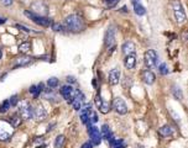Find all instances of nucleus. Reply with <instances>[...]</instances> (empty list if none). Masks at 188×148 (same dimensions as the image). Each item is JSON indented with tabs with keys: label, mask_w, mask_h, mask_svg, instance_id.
Wrapping results in <instances>:
<instances>
[{
	"label": "nucleus",
	"mask_w": 188,
	"mask_h": 148,
	"mask_svg": "<svg viewBox=\"0 0 188 148\" xmlns=\"http://www.w3.org/2000/svg\"><path fill=\"white\" fill-rule=\"evenodd\" d=\"M1 2L5 5V6H10L12 4V0H1Z\"/></svg>",
	"instance_id": "36"
},
{
	"label": "nucleus",
	"mask_w": 188,
	"mask_h": 148,
	"mask_svg": "<svg viewBox=\"0 0 188 148\" xmlns=\"http://www.w3.org/2000/svg\"><path fill=\"white\" fill-rule=\"evenodd\" d=\"M110 145H111V148H125V143L123 140H113Z\"/></svg>",
	"instance_id": "25"
},
{
	"label": "nucleus",
	"mask_w": 188,
	"mask_h": 148,
	"mask_svg": "<svg viewBox=\"0 0 188 148\" xmlns=\"http://www.w3.org/2000/svg\"><path fill=\"white\" fill-rule=\"evenodd\" d=\"M30 49H31V43L29 41H26V42H24L19 46V52L22 53V54H26L27 52H30Z\"/></svg>",
	"instance_id": "21"
},
{
	"label": "nucleus",
	"mask_w": 188,
	"mask_h": 148,
	"mask_svg": "<svg viewBox=\"0 0 188 148\" xmlns=\"http://www.w3.org/2000/svg\"><path fill=\"white\" fill-rule=\"evenodd\" d=\"M137 148H144V147H142V146H139V147H137Z\"/></svg>",
	"instance_id": "40"
},
{
	"label": "nucleus",
	"mask_w": 188,
	"mask_h": 148,
	"mask_svg": "<svg viewBox=\"0 0 188 148\" xmlns=\"http://www.w3.org/2000/svg\"><path fill=\"white\" fill-rule=\"evenodd\" d=\"M101 101H103V98H101V96L98 94V95L95 96V105H96V108H99V106H100Z\"/></svg>",
	"instance_id": "33"
},
{
	"label": "nucleus",
	"mask_w": 188,
	"mask_h": 148,
	"mask_svg": "<svg viewBox=\"0 0 188 148\" xmlns=\"http://www.w3.org/2000/svg\"><path fill=\"white\" fill-rule=\"evenodd\" d=\"M100 133H101V138H105V140H106L109 143H110V142L114 140L113 133H111V131H110V129H109V126H108V125H103Z\"/></svg>",
	"instance_id": "16"
},
{
	"label": "nucleus",
	"mask_w": 188,
	"mask_h": 148,
	"mask_svg": "<svg viewBox=\"0 0 188 148\" xmlns=\"http://www.w3.org/2000/svg\"><path fill=\"white\" fill-rule=\"evenodd\" d=\"M16 27H17L19 30H22L24 32H27V33H31V32H36V31H34L32 28H29V27H26V26H24V25H20V23H16Z\"/></svg>",
	"instance_id": "29"
},
{
	"label": "nucleus",
	"mask_w": 188,
	"mask_h": 148,
	"mask_svg": "<svg viewBox=\"0 0 188 148\" xmlns=\"http://www.w3.org/2000/svg\"><path fill=\"white\" fill-rule=\"evenodd\" d=\"M172 127L171 126H168V125H165V126H162L160 130H159V133H160V136H162V137H168V136H171L172 135Z\"/></svg>",
	"instance_id": "19"
},
{
	"label": "nucleus",
	"mask_w": 188,
	"mask_h": 148,
	"mask_svg": "<svg viewBox=\"0 0 188 148\" xmlns=\"http://www.w3.org/2000/svg\"><path fill=\"white\" fill-rule=\"evenodd\" d=\"M88 135L91 137V143L93 146H99L101 142V133L99 129L94 125H88Z\"/></svg>",
	"instance_id": "7"
},
{
	"label": "nucleus",
	"mask_w": 188,
	"mask_h": 148,
	"mask_svg": "<svg viewBox=\"0 0 188 148\" xmlns=\"http://www.w3.org/2000/svg\"><path fill=\"white\" fill-rule=\"evenodd\" d=\"M73 93H74V89H73L71 85H65V87H62V89H61V95H62L67 101L73 96Z\"/></svg>",
	"instance_id": "15"
},
{
	"label": "nucleus",
	"mask_w": 188,
	"mask_h": 148,
	"mask_svg": "<svg viewBox=\"0 0 188 148\" xmlns=\"http://www.w3.org/2000/svg\"><path fill=\"white\" fill-rule=\"evenodd\" d=\"M45 89H43V84L42 83H40L38 85H32L31 88H30V93L31 94H34V98L36 99L38 95H40V93H42Z\"/></svg>",
	"instance_id": "18"
},
{
	"label": "nucleus",
	"mask_w": 188,
	"mask_h": 148,
	"mask_svg": "<svg viewBox=\"0 0 188 148\" xmlns=\"http://www.w3.org/2000/svg\"><path fill=\"white\" fill-rule=\"evenodd\" d=\"M135 49H136V47H135V43L132 41H126L123 44V47H121V51H123V53L125 56H128V54H135Z\"/></svg>",
	"instance_id": "12"
},
{
	"label": "nucleus",
	"mask_w": 188,
	"mask_h": 148,
	"mask_svg": "<svg viewBox=\"0 0 188 148\" xmlns=\"http://www.w3.org/2000/svg\"><path fill=\"white\" fill-rule=\"evenodd\" d=\"M114 40H115V30L113 27L108 28V31L105 32V37H104V43H105V47H110L113 43H114Z\"/></svg>",
	"instance_id": "11"
},
{
	"label": "nucleus",
	"mask_w": 188,
	"mask_h": 148,
	"mask_svg": "<svg viewBox=\"0 0 188 148\" xmlns=\"http://www.w3.org/2000/svg\"><path fill=\"white\" fill-rule=\"evenodd\" d=\"M110 108H111L110 103L103 99V101H101V104H100V106H99L98 109H99V111H100L101 114H108V112L110 111Z\"/></svg>",
	"instance_id": "20"
},
{
	"label": "nucleus",
	"mask_w": 188,
	"mask_h": 148,
	"mask_svg": "<svg viewBox=\"0 0 188 148\" xmlns=\"http://www.w3.org/2000/svg\"><path fill=\"white\" fill-rule=\"evenodd\" d=\"M157 61H159V56H157V53H156L155 49H149V51L145 52V54H144V62H145V66L149 69H151L155 66H157Z\"/></svg>",
	"instance_id": "6"
},
{
	"label": "nucleus",
	"mask_w": 188,
	"mask_h": 148,
	"mask_svg": "<svg viewBox=\"0 0 188 148\" xmlns=\"http://www.w3.org/2000/svg\"><path fill=\"white\" fill-rule=\"evenodd\" d=\"M172 7H173V14H175L176 21L178 23H185L186 22V12L183 10V6H182L181 1L180 0H173Z\"/></svg>",
	"instance_id": "3"
},
{
	"label": "nucleus",
	"mask_w": 188,
	"mask_h": 148,
	"mask_svg": "<svg viewBox=\"0 0 188 148\" xmlns=\"http://www.w3.org/2000/svg\"><path fill=\"white\" fill-rule=\"evenodd\" d=\"M47 116V112L46 110L43 109L42 105H38L36 109H34V117L37 120V121H43Z\"/></svg>",
	"instance_id": "13"
},
{
	"label": "nucleus",
	"mask_w": 188,
	"mask_h": 148,
	"mask_svg": "<svg viewBox=\"0 0 188 148\" xmlns=\"http://www.w3.org/2000/svg\"><path fill=\"white\" fill-rule=\"evenodd\" d=\"M67 82H68V83H72V84H74L77 80H76V78H74V77H69V75H68V77H67Z\"/></svg>",
	"instance_id": "35"
},
{
	"label": "nucleus",
	"mask_w": 188,
	"mask_h": 148,
	"mask_svg": "<svg viewBox=\"0 0 188 148\" xmlns=\"http://www.w3.org/2000/svg\"><path fill=\"white\" fill-rule=\"evenodd\" d=\"M159 69H160V73H161L162 75L168 74V69H167V66H166L165 63H161V64H160V67H159Z\"/></svg>",
	"instance_id": "31"
},
{
	"label": "nucleus",
	"mask_w": 188,
	"mask_h": 148,
	"mask_svg": "<svg viewBox=\"0 0 188 148\" xmlns=\"http://www.w3.org/2000/svg\"><path fill=\"white\" fill-rule=\"evenodd\" d=\"M103 1H104V4L106 5V7H109V9H110V7H114V6L119 2V0H103Z\"/></svg>",
	"instance_id": "30"
},
{
	"label": "nucleus",
	"mask_w": 188,
	"mask_h": 148,
	"mask_svg": "<svg viewBox=\"0 0 188 148\" xmlns=\"http://www.w3.org/2000/svg\"><path fill=\"white\" fill-rule=\"evenodd\" d=\"M53 126H56V124H51V125H48V127H47V132H50L51 130H53V129H52Z\"/></svg>",
	"instance_id": "38"
},
{
	"label": "nucleus",
	"mask_w": 188,
	"mask_h": 148,
	"mask_svg": "<svg viewBox=\"0 0 188 148\" xmlns=\"http://www.w3.org/2000/svg\"><path fill=\"white\" fill-rule=\"evenodd\" d=\"M120 75H121V73H120V70L118 69V68H114V69H111L110 72H109V84L110 85H116V84H119V82H120Z\"/></svg>",
	"instance_id": "10"
},
{
	"label": "nucleus",
	"mask_w": 188,
	"mask_h": 148,
	"mask_svg": "<svg viewBox=\"0 0 188 148\" xmlns=\"http://www.w3.org/2000/svg\"><path fill=\"white\" fill-rule=\"evenodd\" d=\"M65 136H62V135H60V136H57L56 137V141H55V148H61L63 145H65Z\"/></svg>",
	"instance_id": "26"
},
{
	"label": "nucleus",
	"mask_w": 188,
	"mask_h": 148,
	"mask_svg": "<svg viewBox=\"0 0 188 148\" xmlns=\"http://www.w3.org/2000/svg\"><path fill=\"white\" fill-rule=\"evenodd\" d=\"M132 5H134V11H135V14H136V15L142 16V15H145V14H146L145 7H144V6H142L137 0H132Z\"/></svg>",
	"instance_id": "17"
},
{
	"label": "nucleus",
	"mask_w": 188,
	"mask_h": 148,
	"mask_svg": "<svg viewBox=\"0 0 188 148\" xmlns=\"http://www.w3.org/2000/svg\"><path fill=\"white\" fill-rule=\"evenodd\" d=\"M65 26L68 31L71 32H81L84 30V20L81 15L78 14H72L66 17L65 20Z\"/></svg>",
	"instance_id": "1"
},
{
	"label": "nucleus",
	"mask_w": 188,
	"mask_h": 148,
	"mask_svg": "<svg viewBox=\"0 0 188 148\" xmlns=\"http://www.w3.org/2000/svg\"><path fill=\"white\" fill-rule=\"evenodd\" d=\"M10 125L12 126V127H17L20 124H21V117H20V115L19 114H15V115H12L11 117H10Z\"/></svg>",
	"instance_id": "23"
},
{
	"label": "nucleus",
	"mask_w": 188,
	"mask_h": 148,
	"mask_svg": "<svg viewBox=\"0 0 188 148\" xmlns=\"http://www.w3.org/2000/svg\"><path fill=\"white\" fill-rule=\"evenodd\" d=\"M31 61H32V58H31V57H26V56H25V57L19 58V59L16 61V64H15V66H16V67H19V66H20V67H22V66H27L29 63H31Z\"/></svg>",
	"instance_id": "22"
},
{
	"label": "nucleus",
	"mask_w": 188,
	"mask_h": 148,
	"mask_svg": "<svg viewBox=\"0 0 188 148\" xmlns=\"http://www.w3.org/2000/svg\"><path fill=\"white\" fill-rule=\"evenodd\" d=\"M51 25H52L53 31H56V32H62L63 31V26L62 25H60V23H51Z\"/></svg>",
	"instance_id": "32"
},
{
	"label": "nucleus",
	"mask_w": 188,
	"mask_h": 148,
	"mask_svg": "<svg viewBox=\"0 0 188 148\" xmlns=\"http://www.w3.org/2000/svg\"><path fill=\"white\" fill-rule=\"evenodd\" d=\"M82 148H93V145L91 142H86V143H83Z\"/></svg>",
	"instance_id": "37"
},
{
	"label": "nucleus",
	"mask_w": 188,
	"mask_h": 148,
	"mask_svg": "<svg viewBox=\"0 0 188 148\" xmlns=\"http://www.w3.org/2000/svg\"><path fill=\"white\" fill-rule=\"evenodd\" d=\"M124 66L126 69H134L136 66V56L135 54H128L124 59Z\"/></svg>",
	"instance_id": "14"
},
{
	"label": "nucleus",
	"mask_w": 188,
	"mask_h": 148,
	"mask_svg": "<svg viewBox=\"0 0 188 148\" xmlns=\"http://www.w3.org/2000/svg\"><path fill=\"white\" fill-rule=\"evenodd\" d=\"M19 115L24 120H30L34 117V109L27 101H21L19 105Z\"/></svg>",
	"instance_id": "4"
},
{
	"label": "nucleus",
	"mask_w": 188,
	"mask_h": 148,
	"mask_svg": "<svg viewBox=\"0 0 188 148\" xmlns=\"http://www.w3.org/2000/svg\"><path fill=\"white\" fill-rule=\"evenodd\" d=\"M141 78H142V82H144L145 84H147V85H152V84L155 83V80H156V75H155V74L152 73V70H150V69L142 70Z\"/></svg>",
	"instance_id": "9"
},
{
	"label": "nucleus",
	"mask_w": 188,
	"mask_h": 148,
	"mask_svg": "<svg viewBox=\"0 0 188 148\" xmlns=\"http://www.w3.org/2000/svg\"><path fill=\"white\" fill-rule=\"evenodd\" d=\"M10 106H11V105H10V103H9V99H7V100H4L2 104L0 105V112H2V114L6 112V111L10 109Z\"/></svg>",
	"instance_id": "28"
},
{
	"label": "nucleus",
	"mask_w": 188,
	"mask_h": 148,
	"mask_svg": "<svg viewBox=\"0 0 188 148\" xmlns=\"http://www.w3.org/2000/svg\"><path fill=\"white\" fill-rule=\"evenodd\" d=\"M24 15H25L26 17H29V19H30L32 22H35L36 25H40V26H42V27H48V26L52 23V21H51L48 17L41 16V15H38V14H35L34 11L25 10Z\"/></svg>",
	"instance_id": "2"
},
{
	"label": "nucleus",
	"mask_w": 188,
	"mask_h": 148,
	"mask_svg": "<svg viewBox=\"0 0 188 148\" xmlns=\"http://www.w3.org/2000/svg\"><path fill=\"white\" fill-rule=\"evenodd\" d=\"M1 56H2V48L0 47V59H1Z\"/></svg>",
	"instance_id": "39"
},
{
	"label": "nucleus",
	"mask_w": 188,
	"mask_h": 148,
	"mask_svg": "<svg viewBox=\"0 0 188 148\" xmlns=\"http://www.w3.org/2000/svg\"><path fill=\"white\" fill-rule=\"evenodd\" d=\"M12 132H14V127L10 125V122L4 120L0 121V141L2 142L7 141L12 136Z\"/></svg>",
	"instance_id": "5"
},
{
	"label": "nucleus",
	"mask_w": 188,
	"mask_h": 148,
	"mask_svg": "<svg viewBox=\"0 0 188 148\" xmlns=\"http://www.w3.org/2000/svg\"><path fill=\"white\" fill-rule=\"evenodd\" d=\"M172 94H173V96H175L176 99H178V100H182V99H183V93H182L181 88H180V87H177V85H173Z\"/></svg>",
	"instance_id": "24"
},
{
	"label": "nucleus",
	"mask_w": 188,
	"mask_h": 148,
	"mask_svg": "<svg viewBox=\"0 0 188 148\" xmlns=\"http://www.w3.org/2000/svg\"><path fill=\"white\" fill-rule=\"evenodd\" d=\"M47 85H48L51 89H53V88H57V87H58V79H57V78H55V77L50 78V79L47 80Z\"/></svg>",
	"instance_id": "27"
},
{
	"label": "nucleus",
	"mask_w": 188,
	"mask_h": 148,
	"mask_svg": "<svg viewBox=\"0 0 188 148\" xmlns=\"http://www.w3.org/2000/svg\"><path fill=\"white\" fill-rule=\"evenodd\" d=\"M9 103H10V105L12 106V105H15L16 103H17V95H14L12 98H10L9 99Z\"/></svg>",
	"instance_id": "34"
},
{
	"label": "nucleus",
	"mask_w": 188,
	"mask_h": 148,
	"mask_svg": "<svg viewBox=\"0 0 188 148\" xmlns=\"http://www.w3.org/2000/svg\"><path fill=\"white\" fill-rule=\"evenodd\" d=\"M113 109L119 114V115H125L128 112V106L125 101L121 98H115L113 101Z\"/></svg>",
	"instance_id": "8"
}]
</instances>
